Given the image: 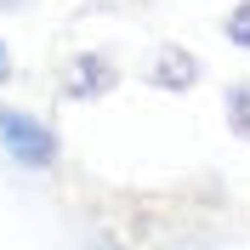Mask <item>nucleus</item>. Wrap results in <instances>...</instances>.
Returning <instances> with one entry per match:
<instances>
[{
    "instance_id": "423d86ee",
    "label": "nucleus",
    "mask_w": 250,
    "mask_h": 250,
    "mask_svg": "<svg viewBox=\"0 0 250 250\" xmlns=\"http://www.w3.org/2000/svg\"><path fill=\"white\" fill-rule=\"evenodd\" d=\"M74 250H131V245H125L120 233H108V228H97V233H85Z\"/></svg>"
},
{
    "instance_id": "f03ea898",
    "label": "nucleus",
    "mask_w": 250,
    "mask_h": 250,
    "mask_svg": "<svg viewBox=\"0 0 250 250\" xmlns=\"http://www.w3.org/2000/svg\"><path fill=\"white\" fill-rule=\"evenodd\" d=\"M120 91V62L114 51H74V57H62L57 68V97L62 103H97V97H114Z\"/></svg>"
},
{
    "instance_id": "6e6552de",
    "label": "nucleus",
    "mask_w": 250,
    "mask_h": 250,
    "mask_svg": "<svg viewBox=\"0 0 250 250\" xmlns=\"http://www.w3.org/2000/svg\"><path fill=\"white\" fill-rule=\"evenodd\" d=\"M34 0H0V17H17V12H29Z\"/></svg>"
},
{
    "instance_id": "f257e3e1",
    "label": "nucleus",
    "mask_w": 250,
    "mask_h": 250,
    "mask_svg": "<svg viewBox=\"0 0 250 250\" xmlns=\"http://www.w3.org/2000/svg\"><path fill=\"white\" fill-rule=\"evenodd\" d=\"M0 159L17 165V171H29V176H57L62 171V137H57V125L40 120V114H29V108L0 103Z\"/></svg>"
},
{
    "instance_id": "0eeeda50",
    "label": "nucleus",
    "mask_w": 250,
    "mask_h": 250,
    "mask_svg": "<svg viewBox=\"0 0 250 250\" xmlns=\"http://www.w3.org/2000/svg\"><path fill=\"white\" fill-rule=\"evenodd\" d=\"M17 80V62H12V46H6V34H0V91Z\"/></svg>"
},
{
    "instance_id": "39448f33",
    "label": "nucleus",
    "mask_w": 250,
    "mask_h": 250,
    "mask_svg": "<svg viewBox=\"0 0 250 250\" xmlns=\"http://www.w3.org/2000/svg\"><path fill=\"white\" fill-rule=\"evenodd\" d=\"M222 40L239 51H250V0H233L228 6V17H222Z\"/></svg>"
},
{
    "instance_id": "7ed1b4c3",
    "label": "nucleus",
    "mask_w": 250,
    "mask_h": 250,
    "mask_svg": "<svg viewBox=\"0 0 250 250\" xmlns=\"http://www.w3.org/2000/svg\"><path fill=\"white\" fill-rule=\"evenodd\" d=\"M142 80H148L154 91H165V97H182V91H193V85L205 80V57L188 51V46H176V40H165V46H154Z\"/></svg>"
},
{
    "instance_id": "20e7f679",
    "label": "nucleus",
    "mask_w": 250,
    "mask_h": 250,
    "mask_svg": "<svg viewBox=\"0 0 250 250\" xmlns=\"http://www.w3.org/2000/svg\"><path fill=\"white\" fill-rule=\"evenodd\" d=\"M222 120H228V131L239 142H250V80H233L222 91Z\"/></svg>"
}]
</instances>
